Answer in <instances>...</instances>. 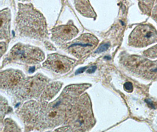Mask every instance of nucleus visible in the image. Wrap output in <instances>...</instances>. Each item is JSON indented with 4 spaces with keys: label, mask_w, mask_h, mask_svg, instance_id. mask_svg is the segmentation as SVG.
Masks as SVG:
<instances>
[{
    "label": "nucleus",
    "mask_w": 157,
    "mask_h": 132,
    "mask_svg": "<svg viewBox=\"0 0 157 132\" xmlns=\"http://www.w3.org/2000/svg\"><path fill=\"white\" fill-rule=\"evenodd\" d=\"M157 42V30L150 24L138 25L129 37V45L138 48L145 47Z\"/></svg>",
    "instance_id": "423d86ee"
},
{
    "label": "nucleus",
    "mask_w": 157,
    "mask_h": 132,
    "mask_svg": "<svg viewBox=\"0 0 157 132\" xmlns=\"http://www.w3.org/2000/svg\"><path fill=\"white\" fill-rule=\"evenodd\" d=\"M47 83V81L45 77L36 75L34 77L25 79L21 87L15 93L18 97L24 99L36 98L45 89Z\"/></svg>",
    "instance_id": "6e6552de"
},
{
    "label": "nucleus",
    "mask_w": 157,
    "mask_h": 132,
    "mask_svg": "<svg viewBox=\"0 0 157 132\" xmlns=\"http://www.w3.org/2000/svg\"><path fill=\"white\" fill-rule=\"evenodd\" d=\"M24 75L17 70H7L1 74V86L2 89L14 91L18 90L24 82Z\"/></svg>",
    "instance_id": "9d476101"
},
{
    "label": "nucleus",
    "mask_w": 157,
    "mask_h": 132,
    "mask_svg": "<svg viewBox=\"0 0 157 132\" xmlns=\"http://www.w3.org/2000/svg\"><path fill=\"white\" fill-rule=\"evenodd\" d=\"M21 113L23 120L26 123H30L31 121L34 122L38 113V104L33 101L27 103V104L23 106Z\"/></svg>",
    "instance_id": "f8f14e48"
},
{
    "label": "nucleus",
    "mask_w": 157,
    "mask_h": 132,
    "mask_svg": "<svg viewBox=\"0 0 157 132\" xmlns=\"http://www.w3.org/2000/svg\"><path fill=\"white\" fill-rule=\"evenodd\" d=\"M75 6L79 12L89 18H94L95 13L88 0H74Z\"/></svg>",
    "instance_id": "4468645a"
},
{
    "label": "nucleus",
    "mask_w": 157,
    "mask_h": 132,
    "mask_svg": "<svg viewBox=\"0 0 157 132\" xmlns=\"http://www.w3.org/2000/svg\"><path fill=\"white\" fill-rule=\"evenodd\" d=\"M75 60L57 54H50L43 66L56 74H65L71 70Z\"/></svg>",
    "instance_id": "1a4fd4ad"
},
{
    "label": "nucleus",
    "mask_w": 157,
    "mask_h": 132,
    "mask_svg": "<svg viewBox=\"0 0 157 132\" xmlns=\"http://www.w3.org/2000/svg\"><path fill=\"white\" fill-rule=\"evenodd\" d=\"M67 122L72 130L86 131L92 127L95 120L87 95H82L74 104Z\"/></svg>",
    "instance_id": "7ed1b4c3"
},
{
    "label": "nucleus",
    "mask_w": 157,
    "mask_h": 132,
    "mask_svg": "<svg viewBox=\"0 0 157 132\" xmlns=\"http://www.w3.org/2000/svg\"><path fill=\"white\" fill-rule=\"evenodd\" d=\"M52 40L58 44L64 43L76 36L78 31L72 24L59 25L51 30Z\"/></svg>",
    "instance_id": "9b49d317"
},
{
    "label": "nucleus",
    "mask_w": 157,
    "mask_h": 132,
    "mask_svg": "<svg viewBox=\"0 0 157 132\" xmlns=\"http://www.w3.org/2000/svg\"><path fill=\"white\" fill-rule=\"evenodd\" d=\"M98 43V39L91 34H84L68 43L66 50L72 55L81 58L95 48Z\"/></svg>",
    "instance_id": "0eeeda50"
},
{
    "label": "nucleus",
    "mask_w": 157,
    "mask_h": 132,
    "mask_svg": "<svg viewBox=\"0 0 157 132\" xmlns=\"http://www.w3.org/2000/svg\"><path fill=\"white\" fill-rule=\"evenodd\" d=\"M109 44L108 43H104L102 44L100 47L98 48V49L96 51V53H100L105 51L107 50L108 47H109Z\"/></svg>",
    "instance_id": "a211bd4d"
},
{
    "label": "nucleus",
    "mask_w": 157,
    "mask_h": 132,
    "mask_svg": "<svg viewBox=\"0 0 157 132\" xmlns=\"http://www.w3.org/2000/svg\"><path fill=\"white\" fill-rule=\"evenodd\" d=\"M10 11L6 9L1 12V39H8L10 33Z\"/></svg>",
    "instance_id": "ddd939ff"
},
{
    "label": "nucleus",
    "mask_w": 157,
    "mask_h": 132,
    "mask_svg": "<svg viewBox=\"0 0 157 132\" xmlns=\"http://www.w3.org/2000/svg\"><path fill=\"white\" fill-rule=\"evenodd\" d=\"M44 58V54L40 49L19 43L11 49L4 63L37 64L42 62Z\"/></svg>",
    "instance_id": "20e7f679"
},
{
    "label": "nucleus",
    "mask_w": 157,
    "mask_h": 132,
    "mask_svg": "<svg viewBox=\"0 0 157 132\" xmlns=\"http://www.w3.org/2000/svg\"><path fill=\"white\" fill-rule=\"evenodd\" d=\"M62 87V84L60 82H54L49 85L45 89L42 95L41 100L43 102L46 103L50 101L51 99L56 96V95L60 90Z\"/></svg>",
    "instance_id": "2eb2a0df"
},
{
    "label": "nucleus",
    "mask_w": 157,
    "mask_h": 132,
    "mask_svg": "<svg viewBox=\"0 0 157 132\" xmlns=\"http://www.w3.org/2000/svg\"><path fill=\"white\" fill-rule=\"evenodd\" d=\"M140 1L141 2V5L146 8V11L150 12V8L151 6H152L154 0H140Z\"/></svg>",
    "instance_id": "dca6fc26"
},
{
    "label": "nucleus",
    "mask_w": 157,
    "mask_h": 132,
    "mask_svg": "<svg viewBox=\"0 0 157 132\" xmlns=\"http://www.w3.org/2000/svg\"><path fill=\"white\" fill-rule=\"evenodd\" d=\"M152 17L154 18V20L157 22V7L154 9V10L152 13Z\"/></svg>",
    "instance_id": "aec40b11"
},
{
    "label": "nucleus",
    "mask_w": 157,
    "mask_h": 132,
    "mask_svg": "<svg viewBox=\"0 0 157 132\" xmlns=\"http://www.w3.org/2000/svg\"><path fill=\"white\" fill-rule=\"evenodd\" d=\"M88 87L84 85L70 86L56 100L43 106L40 112L42 125L47 127H54L62 123L68 118L79 95Z\"/></svg>",
    "instance_id": "f257e3e1"
},
{
    "label": "nucleus",
    "mask_w": 157,
    "mask_h": 132,
    "mask_svg": "<svg viewBox=\"0 0 157 132\" xmlns=\"http://www.w3.org/2000/svg\"><path fill=\"white\" fill-rule=\"evenodd\" d=\"M16 21L17 29L20 35L38 40L48 36L44 17L31 4H20Z\"/></svg>",
    "instance_id": "f03ea898"
},
{
    "label": "nucleus",
    "mask_w": 157,
    "mask_h": 132,
    "mask_svg": "<svg viewBox=\"0 0 157 132\" xmlns=\"http://www.w3.org/2000/svg\"><path fill=\"white\" fill-rule=\"evenodd\" d=\"M123 64L131 73L147 80H157V61H152L139 56H128Z\"/></svg>",
    "instance_id": "39448f33"
},
{
    "label": "nucleus",
    "mask_w": 157,
    "mask_h": 132,
    "mask_svg": "<svg viewBox=\"0 0 157 132\" xmlns=\"http://www.w3.org/2000/svg\"><path fill=\"white\" fill-rule=\"evenodd\" d=\"M146 55L151 58H157V46L154 47L153 48L150 49L146 51Z\"/></svg>",
    "instance_id": "f3484780"
},
{
    "label": "nucleus",
    "mask_w": 157,
    "mask_h": 132,
    "mask_svg": "<svg viewBox=\"0 0 157 132\" xmlns=\"http://www.w3.org/2000/svg\"><path fill=\"white\" fill-rule=\"evenodd\" d=\"M124 89L128 92H132L133 89L132 84L131 82H127L124 84Z\"/></svg>",
    "instance_id": "6ab92c4d"
}]
</instances>
